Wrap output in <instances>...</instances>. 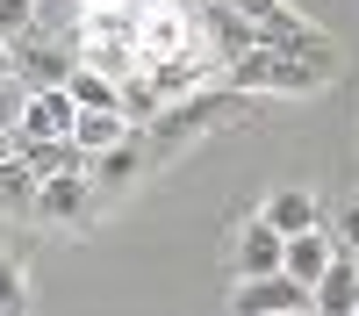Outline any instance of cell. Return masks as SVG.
Returning <instances> with one entry per match:
<instances>
[{"label":"cell","instance_id":"15","mask_svg":"<svg viewBox=\"0 0 359 316\" xmlns=\"http://www.w3.org/2000/svg\"><path fill=\"white\" fill-rule=\"evenodd\" d=\"M65 94H72L79 108H115V79H108V72H94V65L79 57V65L65 72Z\"/></svg>","mask_w":359,"mask_h":316},{"label":"cell","instance_id":"1","mask_svg":"<svg viewBox=\"0 0 359 316\" xmlns=\"http://www.w3.org/2000/svg\"><path fill=\"white\" fill-rule=\"evenodd\" d=\"M230 86H245V94L273 101V94H323V86L338 79V43L323 36L309 50H287V43H252L245 57H230L223 65Z\"/></svg>","mask_w":359,"mask_h":316},{"label":"cell","instance_id":"12","mask_svg":"<svg viewBox=\"0 0 359 316\" xmlns=\"http://www.w3.org/2000/svg\"><path fill=\"white\" fill-rule=\"evenodd\" d=\"M123 137H137V123H130L123 108H79V115H72V144H79L86 158L108 151V144H123Z\"/></svg>","mask_w":359,"mask_h":316},{"label":"cell","instance_id":"10","mask_svg":"<svg viewBox=\"0 0 359 316\" xmlns=\"http://www.w3.org/2000/svg\"><path fill=\"white\" fill-rule=\"evenodd\" d=\"M137 172H144V144H137V137H123V144H108V151H94V158H86V180H94V194L130 187Z\"/></svg>","mask_w":359,"mask_h":316},{"label":"cell","instance_id":"18","mask_svg":"<svg viewBox=\"0 0 359 316\" xmlns=\"http://www.w3.org/2000/svg\"><path fill=\"white\" fill-rule=\"evenodd\" d=\"M0 309H22V266L0 259Z\"/></svg>","mask_w":359,"mask_h":316},{"label":"cell","instance_id":"16","mask_svg":"<svg viewBox=\"0 0 359 316\" xmlns=\"http://www.w3.org/2000/svg\"><path fill=\"white\" fill-rule=\"evenodd\" d=\"M29 22H43V15H36V0H0V36H22Z\"/></svg>","mask_w":359,"mask_h":316},{"label":"cell","instance_id":"4","mask_svg":"<svg viewBox=\"0 0 359 316\" xmlns=\"http://www.w3.org/2000/svg\"><path fill=\"white\" fill-rule=\"evenodd\" d=\"M230 309L237 316H294V309H309V287L287 273H237Z\"/></svg>","mask_w":359,"mask_h":316},{"label":"cell","instance_id":"9","mask_svg":"<svg viewBox=\"0 0 359 316\" xmlns=\"http://www.w3.org/2000/svg\"><path fill=\"white\" fill-rule=\"evenodd\" d=\"M94 209V180L86 172H50L36 180V223H79Z\"/></svg>","mask_w":359,"mask_h":316},{"label":"cell","instance_id":"3","mask_svg":"<svg viewBox=\"0 0 359 316\" xmlns=\"http://www.w3.org/2000/svg\"><path fill=\"white\" fill-rule=\"evenodd\" d=\"M72 115L79 101L65 86H22V108H15V144H50V137H72Z\"/></svg>","mask_w":359,"mask_h":316},{"label":"cell","instance_id":"7","mask_svg":"<svg viewBox=\"0 0 359 316\" xmlns=\"http://www.w3.org/2000/svg\"><path fill=\"white\" fill-rule=\"evenodd\" d=\"M309 309H323V316H352L359 309V252H331V266L316 273V287H309Z\"/></svg>","mask_w":359,"mask_h":316},{"label":"cell","instance_id":"2","mask_svg":"<svg viewBox=\"0 0 359 316\" xmlns=\"http://www.w3.org/2000/svg\"><path fill=\"white\" fill-rule=\"evenodd\" d=\"M8 50H15V79H22V86H65V72L79 65V50L57 43L43 22H29L22 36H8Z\"/></svg>","mask_w":359,"mask_h":316},{"label":"cell","instance_id":"11","mask_svg":"<svg viewBox=\"0 0 359 316\" xmlns=\"http://www.w3.org/2000/svg\"><path fill=\"white\" fill-rule=\"evenodd\" d=\"M280 245H287V230L252 216L245 230H237V273H280Z\"/></svg>","mask_w":359,"mask_h":316},{"label":"cell","instance_id":"13","mask_svg":"<svg viewBox=\"0 0 359 316\" xmlns=\"http://www.w3.org/2000/svg\"><path fill=\"white\" fill-rule=\"evenodd\" d=\"M0 216H36V172L22 151L0 158Z\"/></svg>","mask_w":359,"mask_h":316},{"label":"cell","instance_id":"17","mask_svg":"<svg viewBox=\"0 0 359 316\" xmlns=\"http://www.w3.org/2000/svg\"><path fill=\"white\" fill-rule=\"evenodd\" d=\"M331 238H338L345 252H359V194H352V201H345V209L331 216Z\"/></svg>","mask_w":359,"mask_h":316},{"label":"cell","instance_id":"8","mask_svg":"<svg viewBox=\"0 0 359 316\" xmlns=\"http://www.w3.org/2000/svg\"><path fill=\"white\" fill-rule=\"evenodd\" d=\"M331 252H338V238H331V223H309V230H287V245H280V273H287V280H302V287H316V273L331 266Z\"/></svg>","mask_w":359,"mask_h":316},{"label":"cell","instance_id":"14","mask_svg":"<svg viewBox=\"0 0 359 316\" xmlns=\"http://www.w3.org/2000/svg\"><path fill=\"white\" fill-rule=\"evenodd\" d=\"M259 216L273 223V230H309V223H323V201H316V194H302V187H280Z\"/></svg>","mask_w":359,"mask_h":316},{"label":"cell","instance_id":"6","mask_svg":"<svg viewBox=\"0 0 359 316\" xmlns=\"http://www.w3.org/2000/svg\"><path fill=\"white\" fill-rule=\"evenodd\" d=\"M194 29L208 36V50H216L223 65H230V57H245V50L259 43V29H252L245 15H237L230 0H194Z\"/></svg>","mask_w":359,"mask_h":316},{"label":"cell","instance_id":"5","mask_svg":"<svg viewBox=\"0 0 359 316\" xmlns=\"http://www.w3.org/2000/svg\"><path fill=\"white\" fill-rule=\"evenodd\" d=\"M237 15H245L252 29H259V43H287V50H309V43H323V29L309 22V15H294L287 0H230Z\"/></svg>","mask_w":359,"mask_h":316}]
</instances>
